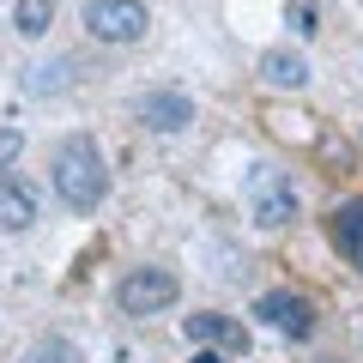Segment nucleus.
Masks as SVG:
<instances>
[{
  "label": "nucleus",
  "mask_w": 363,
  "mask_h": 363,
  "mask_svg": "<svg viewBox=\"0 0 363 363\" xmlns=\"http://www.w3.org/2000/svg\"><path fill=\"white\" fill-rule=\"evenodd\" d=\"M49 182H55V194L73 212H97L109 200V164H104V152H97V140H91V133L61 140L55 157H49Z\"/></svg>",
  "instance_id": "f257e3e1"
},
{
  "label": "nucleus",
  "mask_w": 363,
  "mask_h": 363,
  "mask_svg": "<svg viewBox=\"0 0 363 363\" xmlns=\"http://www.w3.org/2000/svg\"><path fill=\"white\" fill-rule=\"evenodd\" d=\"M176 297H182V285H176V272H164V267H140V272H128L116 285V309L128 315V321L176 309Z\"/></svg>",
  "instance_id": "f03ea898"
},
{
  "label": "nucleus",
  "mask_w": 363,
  "mask_h": 363,
  "mask_svg": "<svg viewBox=\"0 0 363 363\" xmlns=\"http://www.w3.org/2000/svg\"><path fill=\"white\" fill-rule=\"evenodd\" d=\"M85 30L109 49H128L152 30V13H145V0H85Z\"/></svg>",
  "instance_id": "7ed1b4c3"
},
{
  "label": "nucleus",
  "mask_w": 363,
  "mask_h": 363,
  "mask_svg": "<svg viewBox=\"0 0 363 363\" xmlns=\"http://www.w3.org/2000/svg\"><path fill=\"white\" fill-rule=\"evenodd\" d=\"M248 206H255L260 230L291 224V218H297V188H291V176H279L272 164H255V176H248Z\"/></svg>",
  "instance_id": "20e7f679"
},
{
  "label": "nucleus",
  "mask_w": 363,
  "mask_h": 363,
  "mask_svg": "<svg viewBox=\"0 0 363 363\" xmlns=\"http://www.w3.org/2000/svg\"><path fill=\"white\" fill-rule=\"evenodd\" d=\"M255 315L272 333H285V339H309L315 333V303L303 297V291H267V297L255 303Z\"/></svg>",
  "instance_id": "39448f33"
},
{
  "label": "nucleus",
  "mask_w": 363,
  "mask_h": 363,
  "mask_svg": "<svg viewBox=\"0 0 363 363\" xmlns=\"http://www.w3.org/2000/svg\"><path fill=\"white\" fill-rule=\"evenodd\" d=\"M133 116L152 133H182V128H194V97H182V91H145V97H133Z\"/></svg>",
  "instance_id": "423d86ee"
},
{
  "label": "nucleus",
  "mask_w": 363,
  "mask_h": 363,
  "mask_svg": "<svg viewBox=\"0 0 363 363\" xmlns=\"http://www.w3.org/2000/svg\"><path fill=\"white\" fill-rule=\"evenodd\" d=\"M327 242L363 272V200H339V206L327 212Z\"/></svg>",
  "instance_id": "0eeeda50"
},
{
  "label": "nucleus",
  "mask_w": 363,
  "mask_h": 363,
  "mask_svg": "<svg viewBox=\"0 0 363 363\" xmlns=\"http://www.w3.org/2000/svg\"><path fill=\"white\" fill-rule=\"evenodd\" d=\"M182 333L194 339V345H224V351H236V357L248 351V327L230 321V315H188V321H182Z\"/></svg>",
  "instance_id": "6e6552de"
},
{
  "label": "nucleus",
  "mask_w": 363,
  "mask_h": 363,
  "mask_svg": "<svg viewBox=\"0 0 363 363\" xmlns=\"http://www.w3.org/2000/svg\"><path fill=\"white\" fill-rule=\"evenodd\" d=\"M260 79H267L272 91H303V85H309V55L267 49V55H260Z\"/></svg>",
  "instance_id": "1a4fd4ad"
},
{
  "label": "nucleus",
  "mask_w": 363,
  "mask_h": 363,
  "mask_svg": "<svg viewBox=\"0 0 363 363\" xmlns=\"http://www.w3.org/2000/svg\"><path fill=\"white\" fill-rule=\"evenodd\" d=\"M37 224V194H30L18 176H0V230H30Z\"/></svg>",
  "instance_id": "9d476101"
},
{
  "label": "nucleus",
  "mask_w": 363,
  "mask_h": 363,
  "mask_svg": "<svg viewBox=\"0 0 363 363\" xmlns=\"http://www.w3.org/2000/svg\"><path fill=\"white\" fill-rule=\"evenodd\" d=\"M49 25H55V0H18L13 6V30L18 37H49Z\"/></svg>",
  "instance_id": "9b49d317"
},
{
  "label": "nucleus",
  "mask_w": 363,
  "mask_h": 363,
  "mask_svg": "<svg viewBox=\"0 0 363 363\" xmlns=\"http://www.w3.org/2000/svg\"><path fill=\"white\" fill-rule=\"evenodd\" d=\"M25 363H85V351H79L73 339H61V333H49V339H37V345L25 351Z\"/></svg>",
  "instance_id": "f8f14e48"
},
{
  "label": "nucleus",
  "mask_w": 363,
  "mask_h": 363,
  "mask_svg": "<svg viewBox=\"0 0 363 363\" xmlns=\"http://www.w3.org/2000/svg\"><path fill=\"white\" fill-rule=\"evenodd\" d=\"M291 30H297V37H315V0H291Z\"/></svg>",
  "instance_id": "ddd939ff"
},
{
  "label": "nucleus",
  "mask_w": 363,
  "mask_h": 363,
  "mask_svg": "<svg viewBox=\"0 0 363 363\" xmlns=\"http://www.w3.org/2000/svg\"><path fill=\"white\" fill-rule=\"evenodd\" d=\"M18 152H25V133H18V128H0V169H13Z\"/></svg>",
  "instance_id": "4468645a"
}]
</instances>
